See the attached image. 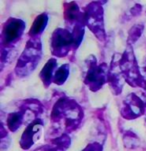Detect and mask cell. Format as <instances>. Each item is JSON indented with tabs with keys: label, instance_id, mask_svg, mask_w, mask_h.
<instances>
[{
	"label": "cell",
	"instance_id": "cell-10",
	"mask_svg": "<svg viewBox=\"0 0 146 151\" xmlns=\"http://www.w3.org/2000/svg\"><path fill=\"white\" fill-rule=\"evenodd\" d=\"M43 126H44V123L41 118H37L31 123L27 124L19 141L20 147L23 150H29L40 139L43 131Z\"/></svg>",
	"mask_w": 146,
	"mask_h": 151
},
{
	"label": "cell",
	"instance_id": "cell-19",
	"mask_svg": "<svg viewBox=\"0 0 146 151\" xmlns=\"http://www.w3.org/2000/svg\"><path fill=\"white\" fill-rule=\"evenodd\" d=\"M69 71H70V66L69 64H62L60 67L57 68L56 72L54 74V78H53V83H55L56 85H63L66 82L68 76H69Z\"/></svg>",
	"mask_w": 146,
	"mask_h": 151
},
{
	"label": "cell",
	"instance_id": "cell-16",
	"mask_svg": "<svg viewBox=\"0 0 146 151\" xmlns=\"http://www.w3.org/2000/svg\"><path fill=\"white\" fill-rule=\"evenodd\" d=\"M24 122H25L24 113H23L21 110L9 113L6 119L7 128H8L10 132L17 131V130L24 124Z\"/></svg>",
	"mask_w": 146,
	"mask_h": 151
},
{
	"label": "cell",
	"instance_id": "cell-20",
	"mask_svg": "<svg viewBox=\"0 0 146 151\" xmlns=\"http://www.w3.org/2000/svg\"><path fill=\"white\" fill-rule=\"evenodd\" d=\"M85 24L84 22L79 23L76 26H74L72 29H70L71 33L73 36V41H74V50H76L79 47V45L81 44L84 37V33H85Z\"/></svg>",
	"mask_w": 146,
	"mask_h": 151
},
{
	"label": "cell",
	"instance_id": "cell-21",
	"mask_svg": "<svg viewBox=\"0 0 146 151\" xmlns=\"http://www.w3.org/2000/svg\"><path fill=\"white\" fill-rule=\"evenodd\" d=\"M142 11V6L140 4H134L131 8L129 9V11H128V14H129L130 18H134V17L138 16V15H140Z\"/></svg>",
	"mask_w": 146,
	"mask_h": 151
},
{
	"label": "cell",
	"instance_id": "cell-27",
	"mask_svg": "<svg viewBox=\"0 0 146 151\" xmlns=\"http://www.w3.org/2000/svg\"><path fill=\"white\" fill-rule=\"evenodd\" d=\"M144 69H145V70H146V65H145V67H144Z\"/></svg>",
	"mask_w": 146,
	"mask_h": 151
},
{
	"label": "cell",
	"instance_id": "cell-5",
	"mask_svg": "<svg viewBox=\"0 0 146 151\" xmlns=\"http://www.w3.org/2000/svg\"><path fill=\"white\" fill-rule=\"evenodd\" d=\"M103 1H92L85 6L83 10V21L85 26L93 33L99 41L106 39V30L104 25Z\"/></svg>",
	"mask_w": 146,
	"mask_h": 151
},
{
	"label": "cell",
	"instance_id": "cell-24",
	"mask_svg": "<svg viewBox=\"0 0 146 151\" xmlns=\"http://www.w3.org/2000/svg\"><path fill=\"white\" fill-rule=\"evenodd\" d=\"M1 145H0V149L1 150H5L6 148H8L10 146V139L9 137H6L4 139H1Z\"/></svg>",
	"mask_w": 146,
	"mask_h": 151
},
{
	"label": "cell",
	"instance_id": "cell-25",
	"mask_svg": "<svg viewBox=\"0 0 146 151\" xmlns=\"http://www.w3.org/2000/svg\"><path fill=\"white\" fill-rule=\"evenodd\" d=\"M34 151H51V150H50L49 145H48V144H45V145H43V146L39 147V148H37V149H35Z\"/></svg>",
	"mask_w": 146,
	"mask_h": 151
},
{
	"label": "cell",
	"instance_id": "cell-11",
	"mask_svg": "<svg viewBox=\"0 0 146 151\" xmlns=\"http://www.w3.org/2000/svg\"><path fill=\"white\" fill-rule=\"evenodd\" d=\"M63 17L65 20L66 25L68 26L67 29H72L79 23L83 21V11H81L78 4L74 1L65 2L63 4Z\"/></svg>",
	"mask_w": 146,
	"mask_h": 151
},
{
	"label": "cell",
	"instance_id": "cell-8",
	"mask_svg": "<svg viewBox=\"0 0 146 151\" xmlns=\"http://www.w3.org/2000/svg\"><path fill=\"white\" fill-rule=\"evenodd\" d=\"M146 114V107L136 93L125 96L120 107V115L126 120H134Z\"/></svg>",
	"mask_w": 146,
	"mask_h": 151
},
{
	"label": "cell",
	"instance_id": "cell-4",
	"mask_svg": "<svg viewBox=\"0 0 146 151\" xmlns=\"http://www.w3.org/2000/svg\"><path fill=\"white\" fill-rule=\"evenodd\" d=\"M85 70L83 74V81L89 90L97 92L104 84L108 83L109 65L105 62L98 63L94 55H90L84 62Z\"/></svg>",
	"mask_w": 146,
	"mask_h": 151
},
{
	"label": "cell",
	"instance_id": "cell-1",
	"mask_svg": "<svg viewBox=\"0 0 146 151\" xmlns=\"http://www.w3.org/2000/svg\"><path fill=\"white\" fill-rule=\"evenodd\" d=\"M84 117L81 106L74 99L61 96L54 103L50 113V120L53 124L64 123V133L69 134L79 127Z\"/></svg>",
	"mask_w": 146,
	"mask_h": 151
},
{
	"label": "cell",
	"instance_id": "cell-13",
	"mask_svg": "<svg viewBox=\"0 0 146 151\" xmlns=\"http://www.w3.org/2000/svg\"><path fill=\"white\" fill-rule=\"evenodd\" d=\"M57 59L54 57L50 58L45 65L43 66L42 70L40 71L39 77L41 79L44 87H49L50 84L53 82V78H54V74L57 70Z\"/></svg>",
	"mask_w": 146,
	"mask_h": 151
},
{
	"label": "cell",
	"instance_id": "cell-12",
	"mask_svg": "<svg viewBox=\"0 0 146 151\" xmlns=\"http://www.w3.org/2000/svg\"><path fill=\"white\" fill-rule=\"evenodd\" d=\"M19 110H21L24 113L25 121H27L29 124L35 119L40 118L39 115L43 113L44 107L38 99L28 98L22 102V104L19 106Z\"/></svg>",
	"mask_w": 146,
	"mask_h": 151
},
{
	"label": "cell",
	"instance_id": "cell-28",
	"mask_svg": "<svg viewBox=\"0 0 146 151\" xmlns=\"http://www.w3.org/2000/svg\"><path fill=\"white\" fill-rule=\"evenodd\" d=\"M50 150H51V149H50Z\"/></svg>",
	"mask_w": 146,
	"mask_h": 151
},
{
	"label": "cell",
	"instance_id": "cell-2",
	"mask_svg": "<svg viewBox=\"0 0 146 151\" xmlns=\"http://www.w3.org/2000/svg\"><path fill=\"white\" fill-rule=\"evenodd\" d=\"M42 54L41 37H29L16 62L15 74L20 78L30 75L41 61Z\"/></svg>",
	"mask_w": 146,
	"mask_h": 151
},
{
	"label": "cell",
	"instance_id": "cell-3",
	"mask_svg": "<svg viewBox=\"0 0 146 151\" xmlns=\"http://www.w3.org/2000/svg\"><path fill=\"white\" fill-rule=\"evenodd\" d=\"M119 64L122 74L124 76L125 82L128 83V85L133 88H141L145 85L146 70L144 69L145 73L141 71L131 45L127 44L124 52L120 56Z\"/></svg>",
	"mask_w": 146,
	"mask_h": 151
},
{
	"label": "cell",
	"instance_id": "cell-9",
	"mask_svg": "<svg viewBox=\"0 0 146 151\" xmlns=\"http://www.w3.org/2000/svg\"><path fill=\"white\" fill-rule=\"evenodd\" d=\"M120 56H121V54H118V53L114 54L109 65L108 85L110 87V89H111V92L115 96H118L121 94L125 82L124 76L122 74L121 68H120V64H119Z\"/></svg>",
	"mask_w": 146,
	"mask_h": 151
},
{
	"label": "cell",
	"instance_id": "cell-26",
	"mask_svg": "<svg viewBox=\"0 0 146 151\" xmlns=\"http://www.w3.org/2000/svg\"><path fill=\"white\" fill-rule=\"evenodd\" d=\"M145 123H146V114H145Z\"/></svg>",
	"mask_w": 146,
	"mask_h": 151
},
{
	"label": "cell",
	"instance_id": "cell-17",
	"mask_svg": "<svg viewBox=\"0 0 146 151\" xmlns=\"http://www.w3.org/2000/svg\"><path fill=\"white\" fill-rule=\"evenodd\" d=\"M122 141H123L124 147L128 150L137 149L140 146V138L139 136L132 130L128 129L123 132L122 135Z\"/></svg>",
	"mask_w": 146,
	"mask_h": 151
},
{
	"label": "cell",
	"instance_id": "cell-6",
	"mask_svg": "<svg viewBox=\"0 0 146 151\" xmlns=\"http://www.w3.org/2000/svg\"><path fill=\"white\" fill-rule=\"evenodd\" d=\"M51 54L54 58H63L74 50L72 33L67 28H56L50 40Z\"/></svg>",
	"mask_w": 146,
	"mask_h": 151
},
{
	"label": "cell",
	"instance_id": "cell-14",
	"mask_svg": "<svg viewBox=\"0 0 146 151\" xmlns=\"http://www.w3.org/2000/svg\"><path fill=\"white\" fill-rule=\"evenodd\" d=\"M51 151H66L70 147L71 137L67 133H61L58 136L53 137L47 143Z\"/></svg>",
	"mask_w": 146,
	"mask_h": 151
},
{
	"label": "cell",
	"instance_id": "cell-7",
	"mask_svg": "<svg viewBox=\"0 0 146 151\" xmlns=\"http://www.w3.org/2000/svg\"><path fill=\"white\" fill-rule=\"evenodd\" d=\"M26 24L19 18L7 19L3 24L1 33V46L5 47H14V45L20 40L24 33Z\"/></svg>",
	"mask_w": 146,
	"mask_h": 151
},
{
	"label": "cell",
	"instance_id": "cell-23",
	"mask_svg": "<svg viewBox=\"0 0 146 151\" xmlns=\"http://www.w3.org/2000/svg\"><path fill=\"white\" fill-rule=\"evenodd\" d=\"M139 90H138L137 92V95L141 98V100L143 101V103H144V105L146 107V84L143 87H141V88H138Z\"/></svg>",
	"mask_w": 146,
	"mask_h": 151
},
{
	"label": "cell",
	"instance_id": "cell-15",
	"mask_svg": "<svg viewBox=\"0 0 146 151\" xmlns=\"http://www.w3.org/2000/svg\"><path fill=\"white\" fill-rule=\"evenodd\" d=\"M49 17L46 13H41L35 18L29 30V37H40L47 26Z\"/></svg>",
	"mask_w": 146,
	"mask_h": 151
},
{
	"label": "cell",
	"instance_id": "cell-22",
	"mask_svg": "<svg viewBox=\"0 0 146 151\" xmlns=\"http://www.w3.org/2000/svg\"><path fill=\"white\" fill-rule=\"evenodd\" d=\"M102 150H103V146H102L100 143L93 142L87 145L82 151H102Z\"/></svg>",
	"mask_w": 146,
	"mask_h": 151
},
{
	"label": "cell",
	"instance_id": "cell-18",
	"mask_svg": "<svg viewBox=\"0 0 146 151\" xmlns=\"http://www.w3.org/2000/svg\"><path fill=\"white\" fill-rule=\"evenodd\" d=\"M145 29V25L143 23H137V24L133 25L128 31L127 35V44L133 46L134 43H136L140 37L142 36L143 31Z\"/></svg>",
	"mask_w": 146,
	"mask_h": 151
}]
</instances>
